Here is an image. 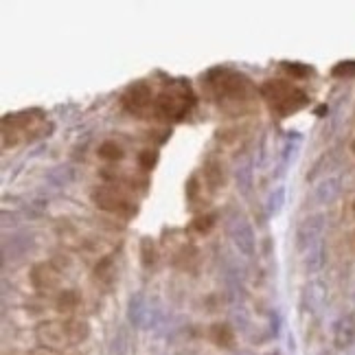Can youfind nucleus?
Masks as SVG:
<instances>
[{
    "label": "nucleus",
    "instance_id": "f257e3e1",
    "mask_svg": "<svg viewBox=\"0 0 355 355\" xmlns=\"http://www.w3.org/2000/svg\"><path fill=\"white\" fill-rule=\"evenodd\" d=\"M261 97L268 101L270 110L275 112L279 119L290 116L309 103V97L305 90L296 88L290 81H283V79H270L261 86Z\"/></svg>",
    "mask_w": 355,
    "mask_h": 355
},
{
    "label": "nucleus",
    "instance_id": "f03ea898",
    "mask_svg": "<svg viewBox=\"0 0 355 355\" xmlns=\"http://www.w3.org/2000/svg\"><path fill=\"white\" fill-rule=\"evenodd\" d=\"M220 79H213L211 86L215 90V97L217 99H224V101H248L250 94H252V86L248 77H243L241 73L235 71H217Z\"/></svg>",
    "mask_w": 355,
    "mask_h": 355
},
{
    "label": "nucleus",
    "instance_id": "7ed1b4c3",
    "mask_svg": "<svg viewBox=\"0 0 355 355\" xmlns=\"http://www.w3.org/2000/svg\"><path fill=\"white\" fill-rule=\"evenodd\" d=\"M92 202L97 204V207L105 213H112V215H119V217H130L136 215V204L123 193L121 189L112 187V184H103V187H97L92 191Z\"/></svg>",
    "mask_w": 355,
    "mask_h": 355
},
{
    "label": "nucleus",
    "instance_id": "20e7f679",
    "mask_svg": "<svg viewBox=\"0 0 355 355\" xmlns=\"http://www.w3.org/2000/svg\"><path fill=\"white\" fill-rule=\"evenodd\" d=\"M226 233L233 239V243L239 248L243 257H254L257 254V237L250 222L237 211H233L226 217Z\"/></svg>",
    "mask_w": 355,
    "mask_h": 355
},
{
    "label": "nucleus",
    "instance_id": "39448f33",
    "mask_svg": "<svg viewBox=\"0 0 355 355\" xmlns=\"http://www.w3.org/2000/svg\"><path fill=\"white\" fill-rule=\"evenodd\" d=\"M324 213H313L307 215L303 222L296 228V248L298 250H309L313 243H318L322 239V230H324Z\"/></svg>",
    "mask_w": 355,
    "mask_h": 355
},
{
    "label": "nucleus",
    "instance_id": "423d86ee",
    "mask_svg": "<svg viewBox=\"0 0 355 355\" xmlns=\"http://www.w3.org/2000/svg\"><path fill=\"white\" fill-rule=\"evenodd\" d=\"M40 345L46 347V349H64V347H71V338H68V331H66V322H55V320H49V322H42L37 327L35 331Z\"/></svg>",
    "mask_w": 355,
    "mask_h": 355
},
{
    "label": "nucleus",
    "instance_id": "0eeeda50",
    "mask_svg": "<svg viewBox=\"0 0 355 355\" xmlns=\"http://www.w3.org/2000/svg\"><path fill=\"white\" fill-rule=\"evenodd\" d=\"M193 101H187L184 94H178L171 90H165L162 94H158V99L154 101V110L160 119H169V116H178L180 119L184 112H189V105Z\"/></svg>",
    "mask_w": 355,
    "mask_h": 355
},
{
    "label": "nucleus",
    "instance_id": "6e6552de",
    "mask_svg": "<svg viewBox=\"0 0 355 355\" xmlns=\"http://www.w3.org/2000/svg\"><path fill=\"white\" fill-rule=\"evenodd\" d=\"M152 105V88L147 81H136L123 94V107L132 114H141Z\"/></svg>",
    "mask_w": 355,
    "mask_h": 355
},
{
    "label": "nucleus",
    "instance_id": "1a4fd4ad",
    "mask_svg": "<svg viewBox=\"0 0 355 355\" xmlns=\"http://www.w3.org/2000/svg\"><path fill=\"white\" fill-rule=\"evenodd\" d=\"M60 272L53 268L51 263H37L31 270V283L37 292H53L60 288Z\"/></svg>",
    "mask_w": 355,
    "mask_h": 355
},
{
    "label": "nucleus",
    "instance_id": "9d476101",
    "mask_svg": "<svg viewBox=\"0 0 355 355\" xmlns=\"http://www.w3.org/2000/svg\"><path fill=\"white\" fill-rule=\"evenodd\" d=\"M340 193H343V180L338 175H329L320 180L316 189H313V200L320 207H329V204H334L340 198Z\"/></svg>",
    "mask_w": 355,
    "mask_h": 355
},
{
    "label": "nucleus",
    "instance_id": "9b49d317",
    "mask_svg": "<svg viewBox=\"0 0 355 355\" xmlns=\"http://www.w3.org/2000/svg\"><path fill=\"white\" fill-rule=\"evenodd\" d=\"M334 345L340 351H347L355 345V318L340 316L334 322Z\"/></svg>",
    "mask_w": 355,
    "mask_h": 355
},
{
    "label": "nucleus",
    "instance_id": "f8f14e48",
    "mask_svg": "<svg viewBox=\"0 0 355 355\" xmlns=\"http://www.w3.org/2000/svg\"><path fill=\"white\" fill-rule=\"evenodd\" d=\"M147 313H149V305L143 292H134L128 300V322L134 327V329H143L147 322Z\"/></svg>",
    "mask_w": 355,
    "mask_h": 355
},
{
    "label": "nucleus",
    "instance_id": "ddd939ff",
    "mask_svg": "<svg viewBox=\"0 0 355 355\" xmlns=\"http://www.w3.org/2000/svg\"><path fill=\"white\" fill-rule=\"evenodd\" d=\"M324 261H327V245H324V241L320 239L318 243H313L311 248L307 250L305 268H307L309 275H318V272L324 268Z\"/></svg>",
    "mask_w": 355,
    "mask_h": 355
},
{
    "label": "nucleus",
    "instance_id": "4468645a",
    "mask_svg": "<svg viewBox=\"0 0 355 355\" xmlns=\"http://www.w3.org/2000/svg\"><path fill=\"white\" fill-rule=\"evenodd\" d=\"M211 340L222 349H233L235 345V331L233 327L226 324V322H217L211 327Z\"/></svg>",
    "mask_w": 355,
    "mask_h": 355
},
{
    "label": "nucleus",
    "instance_id": "2eb2a0df",
    "mask_svg": "<svg viewBox=\"0 0 355 355\" xmlns=\"http://www.w3.org/2000/svg\"><path fill=\"white\" fill-rule=\"evenodd\" d=\"M66 331H68V338H71V347L73 345H79L84 343V340L90 336V327L86 320H66Z\"/></svg>",
    "mask_w": 355,
    "mask_h": 355
},
{
    "label": "nucleus",
    "instance_id": "dca6fc26",
    "mask_svg": "<svg viewBox=\"0 0 355 355\" xmlns=\"http://www.w3.org/2000/svg\"><path fill=\"white\" fill-rule=\"evenodd\" d=\"M285 196H288V191H285L283 184H279L272 193L268 196V202H266V211L268 215H279L283 211V204H285Z\"/></svg>",
    "mask_w": 355,
    "mask_h": 355
},
{
    "label": "nucleus",
    "instance_id": "f3484780",
    "mask_svg": "<svg viewBox=\"0 0 355 355\" xmlns=\"http://www.w3.org/2000/svg\"><path fill=\"white\" fill-rule=\"evenodd\" d=\"M77 305H79V294L75 290H64L55 300V307L60 313H73Z\"/></svg>",
    "mask_w": 355,
    "mask_h": 355
},
{
    "label": "nucleus",
    "instance_id": "a211bd4d",
    "mask_svg": "<svg viewBox=\"0 0 355 355\" xmlns=\"http://www.w3.org/2000/svg\"><path fill=\"white\" fill-rule=\"evenodd\" d=\"M204 178H207V182L213 187V189H217L222 182H224V171H222V165L217 160H209L207 165H204Z\"/></svg>",
    "mask_w": 355,
    "mask_h": 355
},
{
    "label": "nucleus",
    "instance_id": "6ab92c4d",
    "mask_svg": "<svg viewBox=\"0 0 355 355\" xmlns=\"http://www.w3.org/2000/svg\"><path fill=\"white\" fill-rule=\"evenodd\" d=\"M99 158H103V160H110V162H114V160H121L123 156H125V152H123V147L116 143V141H103L101 145H99Z\"/></svg>",
    "mask_w": 355,
    "mask_h": 355
},
{
    "label": "nucleus",
    "instance_id": "aec40b11",
    "mask_svg": "<svg viewBox=\"0 0 355 355\" xmlns=\"http://www.w3.org/2000/svg\"><path fill=\"white\" fill-rule=\"evenodd\" d=\"M141 261L145 268H152L156 263V245L149 237L141 239Z\"/></svg>",
    "mask_w": 355,
    "mask_h": 355
},
{
    "label": "nucleus",
    "instance_id": "412c9836",
    "mask_svg": "<svg viewBox=\"0 0 355 355\" xmlns=\"http://www.w3.org/2000/svg\"><path fill=\"white\" fill-rule=\"evenodd\" d=\"M235 175H237V189L241 191V193H248L250 187H252V162L239 167Z\"/></svg>",
    "mask_w": 355,
    "mask_h": 355
},
{
    "label": "nucleus",
    "instance_id": "4be33fe9",
    "mask_svg": "<svg viewBox=\"0 0 355 355\" xmlns=\"http://www.w3.org/2000/svg\"><path fill=\"white\" fill-rule=\"evenodd\" d=\"M307 296L311 300V309H318L322 305V300H324V285L322 283H311L309 288H307Z\"/></svg>",
    "mask_w": 355,
    "mask_h": 355
},
{
    "label": "nucleus",
    "instance_id": "5701e85b",
    "mask_svg": "<svg viewBox=\"0 0 355 355\" xmlns=\"http://www.w3.org/2000/svg\"><path fill=\"white\" fill-rule=\"evenodd\" d=\"M213 226H215V215H213V213L198 217L196 224H193V228L198 230V233H209V230H211Z\"/></svg>",
    "mask_w": 355,
    "mask_h": 355
},
{
    "label": "nucleus",
    "instance_id": "b1692460",
    "mask_svg": "<svg viewBox=\"0 0 355 355\" xmlns=\"http://www.w3.org/2000/svg\"><path fill=\"white\" fill-rule=\"evenodd\" d=\"M334 77H351L355 75V62H340L334 71H331Z\"/></svg>",
    "mask_w": 355,
    "mask_h": 355
},
{
    "label": "nucleus",
    "instance_id": "393cba45",
    "mask_svg": "<svg viewBox=\"0 0 355 355\" xmlns=\"http://www.w3.org/2000/svg\"><path fill=\"white\" fill-rule=\"evenodd\" d=\"M156 158H158V156L149 152V149H145V152L139 154V162H141V167H143V169H152V167H154V162H156Z\"/></svg>",
    "mask_w": 355,
    "mask_h": 355
},
{
    "label": "nucleus",
    "instance_id": "a878e982",
    "mask_svg": "<svg viewBox=\"0 0 355 355\" xmlns=\"http://www.w3.org/2000/svg\"><path fill=\"white\" fill-rule=\"evenodd\" d=\"M270 334L275 336V338L281 334V313L277 309L270 311Z\"/></svg>",
    "mask_w": 355,
    "mask_h": 355
},
{
    "label": "nucleus",
    "instance_id": "bb28decb",
    "mask_svg": "<svg viewBox=\"0 0 355 355\" xmlns=\"http://www.w3.org/2000/svg\"><path fill=\"white\" fill-rule=\"evenodd\" d=\"M288 71L294 73V75H298V77H303V75H309V73H311L307 66H298V64H290V66H288Z\"/></svg>",
    "mask_w": 355,
    "mask_h": 355
},
{
    "label": "nucleus",
    "instance_id": "cd10ccee",
    "mask_svg": "<svg viewBox=\"0 0 355 355\" xmlns=\"http://www.w3.org/2000/svg\"><path fill=\"white\" fill-rule=\"evenodd\" d=\"M31 355H58L53 349H46V347H40V349H35Z\"/></svg>",
    "mask_w": 355,
    "mask_h": 355
},
{
    "label": "nucleus",
    "instance_id": "c85d7f7f",
    "mask_svg": "<svg viewBox=\"0 0 355 355\" xmlns=\"http://www.w3.org/2000/svg\"><path fill=\"white\" fill-rule=\"evenodd\" d=\"M270 355H283V353H281V351H272Z\"/></svg>",
    "mask_w": 355,
    "mask_h": 355
},
{
    "label": "nucleus",
    "instance_id": "c756f323",
    "mask_svg": "<svg viewBox=\"0 0 355 355\" xmlns=\"http://www.w3.org/2000/svg\"><path fill=\"white\" fill-rule=\"evenodd\" d=\"M351 152L355 154V141H353V145H351Z\"/></svg>",
    "mask_w": 355,
    "mask_h": 355
},
{
    "label": "nucleus",
    "instance_id": "7c9ffc66",
    "mask_svg": "<svg viewBox=\"0 0 355 355\" xmlns=\"http://www.w3.org/2000/svg\"><path fill=\"white\" fill-rule=\"evenodd\" d=\"M349 355H355V353H349Z\"/></svg>",
    "mask_w": 355,
    "mask_h": 355
},
{
    "label": "nucleus",
    "instance_id": "2f4dec72",
    "mask_svg": "<svg viewBox=\"0 0 355 355\" xmlns=\"http://www.w3.org/2000/svg\"><path fill=\"white\" fill-rule=\"evenodd\" d=\"M73 355H79V353H73Z\"/></svg>",
    "mask_w": 355,
    "mask_h": 355
},
{
    "label": "nucleus",
    "instance_id": "473e14b6",
    "mask_svg": "<svg viewBox=\"0 0 355 355\" xmlns=\"http://www.w3.org/2000/svg\"><path fill=\"white\" fill-rule=\"evenodd\" d=\"M353 239H355V233H353Z\"/></svg>",
    "mask_w": 355,
    "mask_h": 355
}]
</instances>
